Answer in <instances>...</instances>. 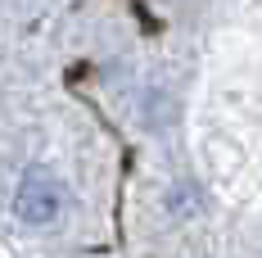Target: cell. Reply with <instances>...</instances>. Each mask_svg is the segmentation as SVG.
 Masks as SVG:
<instances>
[{"label":"cell","mask_w":262,"mask_h":258,"mask_svg":"<svg viewBox=\"0 0 262 258\" xmlns=\"http://www.w3.org/2000/svg\"><path fill=\"white\" fill-rule=\"evenodd\" d=\"M14 213H18V222H27V227H50L54 217L63 213V190H59V181H54L50 172H41V168L23 172L18 195H14Z\"/></svg>","instance_id":"1"}]
</instances>
